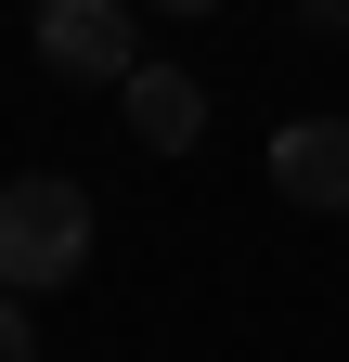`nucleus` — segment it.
I'll return each mask as SVG.
<instances>
[{
    "label": "nucleus",
    "mask_w": 349,
    "mask_h": 362,
    "mask_svg": "<svg viewBox=\"0 0 349 362\" xmlns=\"http://www.w3.org/2000/svg\"><path fill=\"white\" fill-rule=\"evenodd\" d=\"M91 272V194L65 168H13L0 181V298H52Z\"/></svg>",
    "instance_id": "1"
},
{
    "label": "nucleus",
    "mask_w": 349,
    "mask_h": 362,
    "mask_svg": "<svg viewBox=\"0 0 349 362\" xmlns=\"http://www.w3.org/2000/svg\"><path fill=\"white\" fill-rule=\"evenodd\" d=\"M39 65L91 78V90H129L143 78V13L129 0H39Z\"/></svg>",
    "instance_id": "2"
},
{
    "label": "nucleus",
    "mask_w": 349,
    "mask_h": 362,
    "mask_svg": "<svg viewBox=\"0 0 349 362\" xmlns=\"http://www.w3.org/2000/svg\"><path fill=\"white\" fill-rule=\"evenodd\" d=\"M272 194L311 207V220H349V117H285L272 129Z\"/></svg>",
    "instance_id": "3"
},
{
    "label": "nucleus",
    "mask_w": 349,
    "mask_h": 362,
    "mask_svg": "<svg viewBox=\"0 0 349 362\" xmlns=\"http://www.w3.org/2000/svg\"><path fill=\"white\" fill-rule=\"evenodd\" d=\"M117 117H129V143H143V156H182L194 129H207V90H194L182 65H155V52H143V78L117 90Z\"/></svg>",
    "instance_id": "4"
},
{
    "label": "nucleus",
    "mask_w": 349,
    "mask_h": 362,
    "mask_svg": "<svg viewBox=\"0 0 349 362\" xmlns=\"http://www.w3.org/2000/svg\"><path fill=\"white\" fill-rule=\"evenodd\" d=\"M0 362H39V324H26V298H0Z\"/></svg>",
    "instance_id": "5"
}]
</instances>
